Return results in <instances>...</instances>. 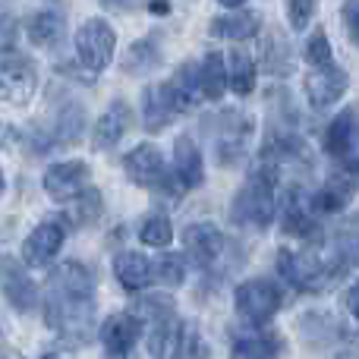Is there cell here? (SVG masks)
<instances>
[{
	"mask_svg": "<svg viewBox=\"0 0 359 359\" xmlns=\"http://www.w3.org/2000/svg\"><path fill=\"white\" fill-rule=\"evenodd\" d=\"M114 48H117V35L104 19H86L76 32V54L88 73L107 69V63L114 60Z\"/></svg>",
	"mask_w": 359,
	"mask_h": 359,
	"instance_id": "8992f818",
	"label": "cell"
},
{
	"mask_svg": "<svg viewBox=\"0 0 359 359\" xmlns=\"http://www.w3.org/2000/svg\"><path fill=\"white\" fill-rule=\"evenodd\" d=\"M123 170H126V177H130L133 183L145 186V189L168 192L170 186H180V189H183V183L177 180L174 168H168L164 155L155 149V145H149V142L136 145V149L123 158Z\"/></svg>",
	"mask_w": 359,
	"mask_h": 359,
	"instance_id": "5b68a950",
	"label": "cell"
},
{
	"mask_svg": "<svg viewBox=\"0 0 359 359\" xmlns=\"http://www.w3.org/2000/svg\"><path fill=\"white\" fill-rule=\"evenodd\" d=\"M170 359H208V344L202 341L198 331H186L180 347H177V353Z\"/></svg>",
	"mask_w": 359,
	"mask_h": 359,
	"instance_id": "8d00e7d4",
	"label": "cell"
},
{
	"mask_svg": "<svg viewBox=\"0 0 359 359\" xmlns=\"http://www.w3.org/2000/svg\"><path fill=\"white\" fill-rule=\"evenodd\" d=\"M151 265H155V280H161V284L180 287L186 280V259H183V255L164 252V255H158Z\"/></svg>",
	"mask_w": 359,
	"mask_h": 359,
	"instance_id": "4dcf8cb0",
	"label": "cell"
},
{
	"mask_svg": "<svg viewBox=\"0 0 359 359\" xmlns=\"http://www.w3.org/2000/svg\"><path fill=\"white\" fill-rule=\"evenodd\" d=\"M318 211H316V202H312V196H306V192L293 189L290 196H287L284 202V211H280V224H284V230L290 236H299V240H309L312 233L318 230Z\"/></svg>",
	"mask_w": 359,
	"mask_h": 359,
	"instance_id": "e0dca14e",
	"label": "cell"
},
{
	"mask_svg": "<svg viewBox=\"0 0 359 359\" xmlns=\"http://www.w3.org/2000/svg\"><path fill=\"white\" fill-rule=\"evenodd\" d=\"M41 183L54 202H76L79 196H86L88 168L86 161H57L44 170Z\"/></svg>",
	"mask_w": 359,
	"mask_h": 359,
	"instance_id": "7c38bea8",
	"label": "cell"
},
{
	"mask_svg": "<svg viewBox=\"0 0 359 359\" xmlns=\"http://www.w3.org/2000/svg\"><path fill=\"white\" fill-rule=\"evenodd\" d=\"M170 88H174V98H177L180 111H192V107H196L198 101L205 98L202 76H198L196 63H183V67L174 73V79H170Z\"/></svg>",
	"mask_w": 359,
	"mask_h": 359,
	"instance_id": "484cf974",
	"label": "cell"
},
{
	"mask_svg": "<svg viewBox=\"0 0 359 359\" xmlns=\"http://www.w3.org/2000/svg\"><path fill=\"white\" fill-rule=\"evenodd\" d=\"M353 198V177L350 174H331L322 183V189L312 196L318 215H341Z\"/></svg>",
	"mask_w": 359,
	"mask_h": 359,
	"instance_id": "cb8c5ba5",
	"label": "cell"
},
{
	"mask_svg": "<svg viewBox=\"0 0 359 359\" xmlns=\"http://www.w3.org/2000/svg\"><path fill=\"white\" fill-rule=\"evenodd\" d=\"M274 189H278V170L259 164L246 183L240 186L233 205H230V217H233L236 227L265 230L274 217V208H278V192Z\"/></svg>",
	"mask_w": 359,
	"mask_h": 359,
	"instance_id": "3957f363",
	"label": "cell"
},
{
	"mask_svg": "<svg viewBox=\"0 0 359 359\" xmlns=\"http://www.w3.org/2000/svg\"><path fill=\"white\" fill-rule=\"evenodd\" d=\"M344 306H347L350 316L359 318V280H356V284L347 290V297H344Z\"/></svg>",
	"mask_w": 359,
	"mask_h": 359,
	"instance_id": "ab89813d",
	"label": "cell"
},
{
	"mask_svg": "<svg viewBox=\"0 0 359 359\" xmlns=\"http://www.w3.org/2000/svg\"><path fill=\"white\" fill-rule=\"evenodd\" d=\"M63 35H67V13L60 4L44 6L29 19V38L38 48H54L57 41H63Z\"/></svg>",
	"mask_w": 359,
	"mask_h": 359,
	"instance_id": "ffe728a7",
	"label": "cell"
},
{
	"mask_svg": "<svg viewBox=\"0 0 359 359\" xmlns=\"http://www.w3.org/2000/svg\"><path fill=\"white\" fill-rule=\"evenodd\" d=\"M312 10H316V0H287V22H290V29L303 32L312 19Z\"/></svg>",
	"mask_w": 359,
	"mask_h": 359,
	"instance_id": "74e56055",
	"label": "cell"
},
{
	"mask_svg": "<svg viewBox=\"0 0 359 359\" xmlns=\"http://www.w3.org/2000/svg\"><path fill=\"white\" fill-rule=\"evenodd\" d=\"M259 29H262V16L252 10H233L211 22V35L230 38V41H246V38H252Z\"/></svg>",
	"mask_w": 359,
	"mask_h": 359,
	"instance_id": "d4e9b609",
	"label": "cell"
},
{
	"mask_svg": "<svg viewBox=\"0 0 359 359\" xmlns=\"http://www.w3.org/2000/svg\"><path fill=\"white\" fill-rule=\"evenodd\" d=\"M174 114H180V107L170 82H155L142 92V123L149 133H161L174 120Z\"/></svg>",
	"mask_w": 359,
	"mask_h": 359,
	"instance_id": "2e32d148",
	"label": "cell"
},
{
	"mask_svg": "<svg viewBox=\"0 0 359 359\" xmlns=\"http://www.w3.org/2000/svg\"><path fill=\"white\" fill-rule=\"evenodd\" d=\"M284 341L265 325H246V331H236L230 341V359H278Z\"/></svg>",
	"mask_w": 359,
	"mask_h": 359,
	"instance_id": "4fadbf2b",
	"label": "cell"
},
{
	"mask_svg": "<svg viewBox=\"0 0 359 359\" xmlns=\"http://www.w3.org/2000/svg\"><path fill=\"white\" fill-rule=\"evenodd\" d=\"M139 240L145 243V246H155V249H164L170 240H174V227H170L168 217H145L142 227H139Z\"/></svg>",
	"mask_w": 359,
	"mask_h": 359,
	"instance_id": "1f68e13d",
	"label": "cell"
},
{
	"mask_svg": "<svg viewBox=\"0 0 359 359\" xmlns=\"http://www.w3.org/2000/svg\"><path fill=\"white\" fill-rule=\"evenodd\" d=\"M347 86H350L347 69L334 67V60H331V63H322V67H312V73L306 76L303 88H306L309 104L316 107V111H325V107L337 104V101L344 98Z\"/></svg>",
	"mask_w": 359,
	"mask_h": 359,
	"instance_id": "30bf717a",
	"label": "cell"
},
{
	"mask_svg": "<svg viewBox=\"0 0 359 359\" xmlns=\"http://www.w3.org/2000/svg\"><path fill=\"white\" fill-rule=\"evenodd\" d=\"M41 359H60V356H57V353H48V356H41Z\"/></svg>",
	"mask_w": 359,
	"mask_h": 359,
	"instance_id": "bcb514c9",
	"label": "cell"
},
{
	"mask_svg": "<svg viewBox=\"0 0 359 359\" xmlns=\"http://www.w3.org/2000/svg\"><path fill=\"white\" fill-rule=\"evenodd\" d=\"M337 255L344 259V265H356L359 268V215L347 217L337 230V240H334Z\"/></svg>",
	"mask_w": 359,
	"mask_h": 359,
	"instance_id": "f1b7e54d",
	"label": "cell"
},
{
	"mask_svg": "<svg viewBox=\"0 0 359 359\" xmlns=\"http://www.w3.org/2000/svg\"><path fill=\"white\" fill-rule=\"evenodd\" d=\"M265 54H268V69L271 73H278V76L290 73V48H287V41L278 32H271V38L265 44Z\"/></svg>",
	"mask_w": 359,
	"mask_h": 359,
	"instance_id": "e575fe53",
	"label": "cell"
},
{
	"mask_svg": "<svg viewBox=\"0 0 359 359\" xmlns=\"http://www.w3.org/2000/svg\"><path fill=\"white\" fill-rule=\"evenodd\" d=\"M158 63H161L158 44L155 41H136L130 48V54H126L123 67H126V73H149V69H155Z\"/></svg>",
	"mask_w": 359,
	"mask_h": 359,
	"instance_id": "f546056e",
	"label": "cell"
},
{
	"mask_svg": "<svg viewBox=\"0 0 359 359\" xmlns=\"http://www.w3.org/2000/svg\"><path fill=\"white\" fill-rule=\"evenodd\" d=\"M325 151L341 161L353 158L359 151V107H347L344 114H337L325 130Z\"/></svg>",
	"mask_w": 359,
	"mask_h": 359,
	"instance_id": "9a60e30c",
	"label": "cell"
},
{
	"mask_svg": "<svg viewBox=\"0 0 359 359\" xmlns=\"http://www.w3.org/2000/svg\"><path fill=\"white\" fill-rule=\"evenodd\" d=\"M142 328H145L149 353L155 359H170L177 353L183 334H186V328H183V322H180L177 312H168V316H161V318H151V322H145Z\"/></svg>",
	"mask_w": 359,
	"mask_h": 359,
	"instance_id": "ac0fdd59",
	"label": "cell"
},
{
	"mask_svg": "<svg viewBox=\"0 0 359 359\" xmlns=\"http://www.w3.org/2000/svg\"><path fill=\"white\" fill-rule=\"evenodd\" d=\"M63 236H67V230H63L60 221H41L22 243L25 265L29 268H48L50 262H54V255L60 252Z\"/></svg>",
	"mask_w": 359,
	"mask_h": 359,
	"instance_id": "5bb4252c",
	"label": "cell"
},
{
	"mask_svg": "<svg viewBox=\"0 0 359 359\" xmlns=\"http://www.w3.org/2000/svg\"><path fill=\"white\" fill-rule=\"evenodd\" d=\"M107 6H114V10H120V6H133V4H139V0H104Z\"/></svg>",
	"mask_w": 359,
	"mask_h": 359,
	"instance_id": "60d3db41",
	"label": "cell"
},
{
	"mask_svg": "<svg viewBox=\"0 0 359 359\" xmlns=\"http://www.w3.org/2000/svg\"><path fill=\"white\" fill-rule=\"evenodd\" d=\"M215 155L221 164H236L246 155V142L252 136V120L236 111H227L224 117L215 120Z\"/></svg>",
	"mask_w": 359,
	"mask_h": 359,
	"instance_id": "9c48e42d",
	"label": "cell"
},
{
	"mask_svg": "<svg viewBox=\"0 0 359 359\" xmlns=\"http://www.w3.org/2000/svg\"><path fill=\"white\" fill-rule=\"evenodd\" d=\"M278 268H280V278L290 287H297L303 293H322L337 284V278L344 274L347 265H344V259L337 255L334 246L328 249L309 246V249H299V252L280 249Z\"/></svg>",
	"mask_w": 359,
	"mask_h": 359,
	"instance_id": "7a4b0ae2",
	"label": "cell"
},
{
	"mask_svg": "<svg viewBox=\"0 0 359 359\" xmlns=\"http://www.w3.org/2000/svg\"><path fill=\"white\" fill-rule=\"evenodd\" d=\"M142 334H145V328H142V318H139L136 312H117V316L107 318L98 331L107 359H126Z\"/></svg>",
	"mask_w": 359,
	"mask_h": 359,
	"instance_id": "ba28073f",
	"label": "cell"
},
{
	"mask_svg": "<svg viewBox=\"0 0 359 359\" xmlns=\"http://www.w3.org/2000/svg\"><path fill=\"white\" fill-rule=\"evenodd\" d=\"M303 57L312 63V67L331 63V41H328V35H325L322 29L309 35V41H306V48H303Z\"/></svg>",
	"mask_w": 359,
	"mask_h": 359,
	"instance_id": "d590c367",
	"label": "cell"
},
{
	"mask_svg": "<svg viewBox=\"0 0 359 359\" xmlns=\"http://www.w3.org/2000/svg\"><path fill=\"white\" fill-rule=\"evenodd\" d=\"M0 359H19L16 353H10V350H0Z\"/></svg>",
	"mask_w": 359,
	"mask_h": 359,
	"instance_id": "ee69618b",
	"label": "cell"
},
{
	"mask_svg": "<svg viewBox=\"0 0 359 359\" xmlns=\"http://www.w3.org/2000/svg\"><path fill=\"white\" fill-rule=\"evenodd\" d=\"M303 334L309 337L312 344H328V341H334L337 334H341V328H337V322L331 316H303Z\"/></svg>",
	"mask_w": 359,
	"mask_h": 359,
	"instance_id": "836d02e7",
	"label": "cell"
},
{
	"mask_svg": "<svg viewBox=\"0 0 359 359\" xmlns=\"http://www.w3.org/2000/svg\"><path fill=\"white\" fill-rule=\"evenodd\" d=\"M284 306V293L268 278H249L236 287L233 309L246 325H268Z\"/></svg>",
	"mask_w": 359,
	"mask_h": 359,
	"instance_id": "277c9868",
	"label": "cell"
},
{
	"mask_svg": "<svg viewBox=\"0 0 359 359\" xmlns=\"http://www.w3.org/2000/svg\"><path fill=\"white\" fill-rule=\"evenodd\" d=\"M217 4H221V6H230V10H240L246 0H217Z\"/></svg>",
	"mask_w": 359,
	"mask_h": 359,
	"instance_id": "b9f144b4",
	"label": "cell"
},
{
	"mask_svg": "<svg viewBox=\"0 0 359 359\" xmlns=\"http://www.w3.org/2000/svg\"><path fill=\"white\" fill-rule=\"evenodd\" d=\"M183 249H186V259H189L198 271H211L215 262L221 259V252H224V233L208 221L189 224V227L183 230Z\"/></svg>",
	"mask_w": 359,
	"mask_h": 359,
	"instance_id": "8fae6325",
	"label": "cell"
},
{
	"mask_svg": "<svg viewBox=\"0 0 359 359\" xmlns=\"http://www.w3.org/2000/svg\"><path fill=\"white\" fill-rule=\"evenodd\" d=\"M82 126H86V111L79 104H67L60 111V117H57V139L60 142H76Z\"/></svg>",
	"mask_w": 359,
	"mask_h": 359,
	"instance_id": "d6a6232c",
	"label": "cell"
},
{
	"mask_svg": "<svg viewBox=\"0 0 359 359\" xmlns=\"http://www.w3.org/2000/svg\"><path fill=\"white\" fill-rule=\"evenodd\" d=\"M0 293L6 297V303L19 312H35L41 303L38 284L32 280V274L25 271V265H19V259L0 252Z\"/></svg>",
	"mask_w": 359,
	"mask_h": 359,
	"instance_id": "52a82bcc",
	"label": "cell"
},
{
	"mask_svg": "<svg viewBox=\"0 0 359 359\" xmlns=\"http://www.w3.org/2000/svg\"><path fill=\"white\" fill-rule=\"evenodd\" d=\"M4 186H6V180H4V174H0V192H4Z\"/></svg>",
	"mask_w": 359,
	"mask_h": 359,
	"instance_id": "f6af8a7d",
	"label": "cell"
},
{
	"mask_svg": "<svg viewBox=\"0 0 359 359\" xmlns=\"http://www.w3.org/2000/svg\"><path fill=\"white\" fill-rule=\"evenodd\" d=\"M114 274H117V280H120L123 290L139 293L155 280V265L139 252H120L117 259H114Z\"/></svg>",
	"mask_w": 359,
	"mask_h": 359,
	"instance_id": "7402d4cb",
	"label": "cell"
},
{
	"mask_svg": "<svg viewBox=\"0 0 359 359\" xmlns=\"http://www.w3.org/2000/svg\"><path fill=\"white\" fill-rule=\"evenodd\" d=\"M198 76H202V92L208 101H217L230 86V76H227V57L224 54H205V60L198 63Z\"/></svg>",
	"mask_w": 359,
	"mask_h": 359,
	"instance_id": "4316f807",
	"label": "cell"
},
{
	"mask_svg": "<svg viewBox=\"0 0 359 359\" xmlns=\"http://www.w3.org/2000/svg\"><path fill=\"white\" fill-rule=\"evenodd\" d=\"M341 19H344V32H347L350 41L359 48V0H344Z\"/></svg>",
	"mask_w": 359,
	"mask_h": 359,
	"instance_id": "f35d334b",
	"label": "cell"
},
{
	"mask_svg": "<svg viewBox=\"0 0 359 359\" xmlns=\"http://www.w3.org/2000/svg\"><path fill=\"white\" fill-rule=\"evenodd\" d=\"M227 76H230V88L233 95L246 98V95L255 92V63L249 54L243 50H230L227 54Z\"/></svg>",
	"mask_w": 359,
	"mask_h": 359,
	"instance_id": "83f0119b",
	"label": "cell"
},
{
	"mask_svg": "<svg viewBox=\"0 0 359 359\" xmlns=\"http://www.w3.org/2000/svg\"><path fill=\"white\" fill-rule=\"evenodd\" d=\"M151 13H168V4H164V0H155V4H151Z\"/></svg>",
	"mask_w": 359,
	"mask_h": 359,
	"instance_id": "7bdbcfd3",
	"label": "cell"
},
{
	"mask_svg": "<svg viewBox=\"0 0 359 359\" xmlns=\"http://www.w3.org/2000/svg\"><path fill=\"white\" fill-rule=\"evenodd\" d=\"M95 287L98 278L82 262H63L48 280L44 322L73 347L95 334Z\"/></svg>",
	"mask_w": 359,
	"mask_h": 359,
	"instance_id": "6da1fadb",
	"label": "cell"
},
{
	"mask_svg": "<svg viewBox=\"0 0 359 359\" xmlns=\"http://www.w3.org/2000/svg\"><path fill=\"white\" fill-rule=\"evenodd\" d=\"M174 174L183 183V189H196L205 180V161L198 145L192 142V136H180L174 142Z\"/></svg>",
	"mask_w": 359,
	"mask_h": 359,
	"instance_id": "44dd1931",
	"label": "cell"
},
{
	"mask_svg": "<svg viewBox=\"0 0 359 359\" xmlns=\"http://www.w3.org/2000/svg\"><path fill=\"white\" fill-rule=\"evenodd\" d=\"M32 92H35V69L25 60H10L0 69V98L22 104L32 98Z\"/></svg>",
	"mask_w": 359,
	"mask_h": 359,
	"instance_id": "603a6c76",
	"label": "cell"
},
{
	"mask_svg": "<svg viewBox=\"0 0 359 359\" xmlns=\"http://www.w3.org/2000/svg\"><path fill=\"white\" fill-rule=\"evenodd\" d=\"M130 126H133L130 104H126V101H114V104L98 117V123H95L92 145H95V149H101V151L114 149V145H117L120 139L130 133Z\"/></svg>",
	"mask_w": 359,
	"mask_h": 359,
	"instance_id": "d6986e66",
	"label": "cell"
}]
</instances>
